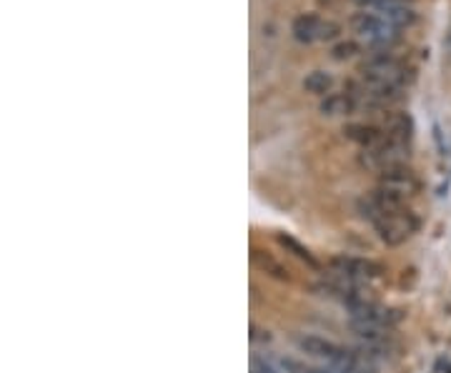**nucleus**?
Returning <instances> with one entry per match:
<instances>
[{
  "label": "nucleus",
  "instance_id": "4",
  "mask_svg": "<svg viewBox=\"0 0 451 373\" xmlns=\"http://www.w3.org/2000/svg\"><path fill=\"white\" fill-rule=\"evenodd\" d=\"M409 143L396 138H386L376 148H366L359 153V165H364L366 171L381 173L388 168H396V165H406L409 160Z\"/></svg>",
  "mask_w": 451,
  "mask_h": 373
},
{
  "label": "nucleus",
  "instance_id": "18",
  "mask_svg": "<svg viewBox=\"0 0 451 373\" xmlns=\"http://www.w3.org/2000/svg\"><path fill=\"white\" fill-rule=\"evenodd\" d=\"M249 366H251V373H281V368H278L276 363H271L268 358L263 356H251Z\"/></svg>",
  "mask_w": 451,
  "mask_h": 373
},
{
  "label": "nucleus",
  "instance_id": "8",
  "mask_svg": "<svg viewBox=\"0 0 451 373\" xmlns=\"http://www.w3.org/2000/svg\"><path fill=\"white\" fill-rule=\"evenodd\" d=\"M379 188L396 193L398 198L406 201L409 196L419 193V178H416L414 171L406 168V165H396V168H388V171L379 173Z\"/></svg>",
  "mask_w": 451,
  "mask_h": 373
},
{
  "label": "nucleus",
  "instance_id": "15",
  "mask_svg": "<svg viewBox=\"0 0 451 373\" xmlns=\"http://www.w3.org/2000/svg\"><path fill=\"white\" fill-rule=\"evenodd\" d=\"M276 238H278V243H281L283 248H286V251L291 253V256H296L298 261H303L308 268H313V271H319V261L313 258V253L308 251V248L301 243V240H296L293 235H288V233H278Z\"/></svg>",
  "mask_w": 451,
  "mask_h": 373
},
{
  "label": "nucleus",
  "instance_id": "1",
  "mask_svg": "<svg viewBox=\"0 0 451 373\" xmlns=\"http://www.w3.org/2000/svg\"><path fill=\"white\" fill-rule=\"evenodd\" d=\"M349 23L356 30V35L364 38V43L371 50H376V53H388L391 45L398 43V30L393 26H388L386 21H381L376 13H354Z\"/></svg>",
  "mask_w": 451,
  "mask_h": 373
},
{
  "label": "nucleus",
  "instance_id": "2",
  "mask_svg": "<svg viewBox=\"0 0 451 373\" xmlns=\"http://www.w3.org/2000/svg\"><path fill=\"white\" fill-rule=\"evenodd\" d=\"M361 75H371V78H381V80H391L396 86H406V83H414L416 80V70L411 68L406 60L396 58L391 53H371L366 60H361L359 65Z\"/></svg>",
  "mask_w": 451,
  "mask_h": 373
},
{
  "label": "nucleus",
  "instance_id": "12",
  "mask_svg": "<svg viewBox=\"0 0 451 373\" xmlns=\"http://www.w3.org/2000/svg\"><path fill=\"white\" fill-rule=\"evenodd\" d=\"M251 263H254V266L259 268L261 273H266V276H271V278H276V281H281V283L291 281V273H288V268L283 266L278 258L271 256L268 251L254 248V251H251Z\"/></svg>",
  "mask_w": 451,
  "mask_h": 373
},
{
  "label": "nucleus",
  "instance_id": "13",
  "mask_svg": "<svg viewBox=\"0 0 451 373\" xmlns=\"http://www.w3.org/2000/svg\"><path fill=\"white\" fill-rule=\"evenodd\" d=\"M359 101H356L354 96H349V93H329V96L321 101L319 111L324 113V116H351V113L359 111Z\"/></svg>",
  "mask_w": 451,
  "mask_h": 373
},
{
  "label": "nucleus",
  "instance_id": "9",
  "mask_svg": "<svg viewBox=\"0 0 451 373\" xmlns=\"http://www.w3.org/2000/svg\"><path fill=\"white\" fill-rule=\"evenodd\" d=\"M374 11H376V16L381 18V21H386L388 26H393L396 30L409 28L416 23L414 8L406 6L403 0H379L376 6H374Z\"/></svg>",
  "mask_w": 451,
  "mask_h": 373
},
{
  "label": "nucleus",
  "instance_id": "16",
  "mask_svg": "<svg viewBox=\"0 0 451 373\" xmlns=\"http://www.w3.org/2000/svg\"><path fill=\"white\" fill-rule=\"evenodd\" d=\"M301 86L306 93H313V96H326V93L331 91V86H334V78H331V73H326V70H311V73L303 78Z\"/></svg>",
  "mask_w": 451,
  "mask_h": 373
},
{
  "label": "nucleus",
  "instance_id": "17",
  "mask_svg": "<svg viewBox=\"0 0 451 373\" xmlns=\"http://www.w3.org/2000/svg\"><path fill=\"white\" fill-rule=\"evenodd\" d=\"M361 53V45L356 43V40H341V43H336L334 48H331V55H334V60H346V58H354V55Z\"/></svg>",
  "mask_w": 451,
  "mask_h": 373
},
{
  "label": "nucleus",
  "instance_id": "19",
  "mask_svg": "<svg viewBox=\"0 0 451 373\" xmlns=\"http://www.w3.org/2000/svg\"><path fill=\"white\" fill-rule=\"evenodd\" d=\"M249 330H251V333H249L251 343H261V346H266V343L273 341V336H271V330H268V328H261L259 323H251Z\"/></svg>",
  "mask_w": 451,
  "mask_h": 373
},
{
  "label": "nucleus",
  "instance_id": "14",
  "mask_svg": "<svg viewBox=\"0 0 451 373\" xmlns=\"http://www.w3.org/2000/svg\"><path fill=\"white\" fill-rule=\"evenodd\" d=\"M321 18L316 13H301L296 16L291 26V33L296 38L298 43H313V40H319V30H321Z\"/></svg>",
  "mask_w": 451,
  "mask_h": 373
},
{
  "label": "nucleus",
  "instance_id": "21",
  "mask_svg": "<svg viewBox=\"0 0 451 373\" xmlns=\"http://www.w3.org/2000/svg\"><path fill=\"white\" fill-rule=\"evenodd\" d=\"M356 6H361V8H374V3H376V0H354Z\"/></svg>",
  "mask_w": 451,
  "mask_h": 373
},
{
  "label": "nucleus",
  "instance_id": "3",
  "mask_svg": "<svg viewBox=\"0 0 451 373\" xmlns=\"http://www.w3.org/2000/svg\"><path fill=\"white\" fill-rule=\"evenodd\" d=\"M293 346L298 348L306 356L319 358V361H326L331 368H344L356 353L346 351L344 346L329 341L324 336H316V333H293Z\"/></svg>",
  "mask_w": 451,
  "mask_h": 373
},
{
  "label": "nucleus",
  "instance_id": "10",
  "mask_svg": "<svg viewBox=\"0 0 451 373\" xmlns=\"http://www.w3.org/2000/svg\"><path fill=\"white\" fill-rule=\"evenodd\" d=\"M344 135L349 140H354V143H359L361 150L376 148L388 138V133L381 126H371V123H349V126H344Z\"/></svg>",
  "mask_w": 451,
  "mask_h": 373
},
{
  "label": "nucleus",
  "instance_id": "11",
  "mask_svg": "<svg viewBox=\"0 0 451 373\" xmlns=\"http://www.w3.org/2000/svg\"><path fill=\"white\" fill-rule=\"evenodd\" d=\"M381 128L388 133V138L411 143V138H414V118L403 111H384Z\"/></svg>",
  "mask_w": 451,
  "mask_h": 373
},
{
  "label": "nucleus",
  "instance_id": "5",
  "mask_svg": "<svg viewBox=\"0 0 451 373\" xmlns=\"http://www.w3.org/2000/svg\"><path fill=\"white\" fill-rule=\"evenodd\" d=\"M419 226H421L419 218H416L409 208H401L396 211V213L381 216V218L374 223V228H376L379 238L386 245H401L419 230Z\"/></svg>",
  "mask_w": 451,
  "mask_h": 373
},
{
  "label": "nucleus",
  "instance_id": "6",
  "mask_svg": "<svg viewBox=\"0 0 451 373\" xmlns=\"http://www.w3.org/2000/svg\"><path fill=\"white\" fill-rule=\"evenodd\" d=\"M349 311V321H364V323H376L384 325V328H391L393 323L398 321V313L386 306H381L379 301H374L371 296H359L351 304L344 306Z\"/></svg>",
  "mask_w": 451,
  "mask_h": 373
},
{
  "label": "nucleus",
  "instance_id": "7",
  "mask_svg": "<svg viewBox=\"0 0 451 373\" xmlns=\"http://www.w3.org/2000/svg\"><path fill=\"white\" fill-rule=\"evenodd\" d=\"M329 266L334 268L341 276H349L354 281H371V278L381 276V266L371 258H361V256H346V253H339L329 261Z\"/></svg>",
  "mask_w": 451,
  "mask_h": 373
},
{
  "label": "nucleus",
  "instance_id": "20",
  "mask_svg": "<svg viewBox=\"0 0 451 373\" xmlns=\"http://www.w3.org/2000/svg\"><path fill=\"white\" fill-rule=\"evenodd\" d=\"M341 33V26L334 21H324L321 23V30H319V40H334V38H339Z\"/></svg>",
  "mask_w": 451,
  "mask_h": 373
}]
</instances>
